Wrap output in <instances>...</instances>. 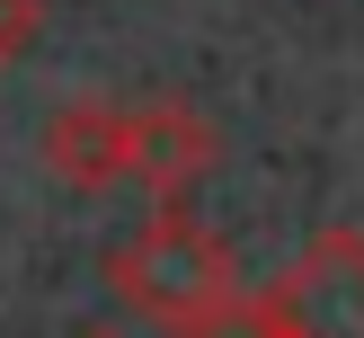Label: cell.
Instances as JSON below:
<instances>
[{
    "instance_id": "obj_1",
    "label": "cell",
    "mask_w": 364,
    "mask_h": 338,
    "mask_svg": "<svg viewBox=\"0 0 364 338\" xmlns=\"http://www.w3.org/2000/svg\"><path fill=\"white\" fill-rule=\"evenodd\" d=\"M107 285H116V302H134L151 329H187L196 312H213V302L240 294V267H231V249L213 241L205 223H187L178 205H160L142 231L116 241Z\"/></svg>"
},
{
    "instance_id": "obj_2",
    "label": "cell",
    "mask_w": 364,
    "mask_h": 338,
    "mask_svg": "<svg viewBox=\"0 0 364 338\" xmlns=\"http://www.w3.org/2000/svg\"><path fill=\"white\" fill-rule=\"evenodd\" d=\"M258 302L276 338H364V231H320Z\"/></svg>"
},
{
    "instance_id": "obj_3",
    "label": "cell",
    "mask_w": 364,
    "mask_h": 338,
    "mask_svg": "<svg viewBox=\"0 0 364 338\" xmlns=\"http://www.w3.org/2000/svg\"><path fill=\"white\" fill-rule=\"evenodd\" d=\"M205 169H213V125L187 98H134L124 107V178H142L160 205H178Z\"/></svg>"
},
{
    "instance_id": "obj_4",
    "label": "cell",
    "mask_w": 364,
    "mask_h": 338,
    "mask_svg": "<svg viewBox=\"0 0 364 338\" xmlns=\"http://www.w3.org/2000/svg\"><path fill=\"white\" fill-rule=\"evenodd\" d=\"M45 169L63 178V187H80V196L116 187V178H124V107L116 98H71V107H53V125H45Z\"/></svg>"
},
{
    "instance_id": "obj_5",
    "label": "cell",
    "mask_w": 364,
    "mask_h": 338,
    "mask_svg": "<svg viewBox=\"0 0 364 338\" xmlns=\"http://www.w3.org/2000/svg\"><path fill=\"white\" fill-rule=\"evenodd\" d=\"M169 338H276V320H267V302H258V294H231V302L196 312L187 329H169Z\"/></svg>"
},
{
    "instance_id": "obj_6",
    "label": "cell",
    "mask_w": 364,
    "mask_h": 338,
    "mask_svg": "<svg viewBox=\"0 0 364 338\" xmlns=\"http://www.w3.org/2000/svg\"><path fill=\"white\" fill-rule=\"evenodd\" d=\"M36 27H45V0H0V63H18L36 45Z\"/></svg>"
}]
</instances>
